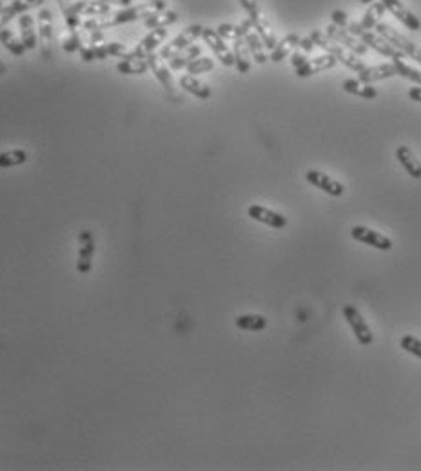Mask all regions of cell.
Wrapping results in <instances>:
<instances>
[{"label":"cell","instance_id":"8992f818","mask_svg":"<svg viewBox=\"0 0 421 471\" xmlns=\"http://www.w3.org/2000/svg\"><path fill=\"white\" fill-rule=\"evenodd\" d=\"M351 236H353V239L360 241V243L369 245V247L376 248V250H382V252H389L394 247L392 239L389 236L365 227V225H356V227L351 228Z\"/></svg>","mask_w":421,"mask_h":471},{"label":"cell","instance_id":"9c48e42d","mask_svg":"<svg viewBox=\"0 0 421 471\" xmlns=\"http://www.w3.org/2000/svg\"><path fill=\"white\" fill-rule=\"evenodd\" d=\"M39 39H40V53L44 59H51V48H53L55 30H53V15L51 11L42 8L39 11Z\"/></svg>","mask_w":421,"mask_h":471},{"label":"cell","instance_id":"4316f807","mask_svg":"<svg viewBox=\"0 0 421 471\" xmlns=\"http://www.w3.org/2000/svg\"><path fill=\"white\" fill-rule=\"evenodd\" d=\"M342 88L343 91L349 92V94L365 98V100H374V98H378L376 88H373L371 83H362L360 80H354V78H347V80L342 83Z\"/></svg>","mask_w":421,"mask_h":471},{"label":"cell","instance_id":"5bb4252c","mask_svg":"<svg viewBox=\"0 0 421 471\" xmlns=\"http://www.w3.org/2000/svg\"><path fill=\"white\" fill-rule=\"evenodd\" d=\"M80 248H79V261H77V270L79 274H89L93 268V256H95V241L93 234L89 230H82L79 234Z\"/></svg>","mask_w":421,"mask_h":471},{"label":"cell","instance_id":"30bf717a","mask_svg":"<svg viewBox=\"0 0 421 471\" xmlns=\"http://www.w3.org/2000/svg\"><path fill=\"white\" fill-rule=\"evenodd\" d=\"M166 39H167V28H157V30H151V33L146 34V37L140 40V44H138L137 48L126 54V59H146L147 54L155 53V49L162 44Z\"/></svg>","mask_w":421,"mask_h":471},{"label":"cell","instance_id":"52a82bcc","mask_svg":"<svg viewBox=\"0 0 421 471\" xmlns=\"http://www.w3.org/2000/svg\"><path fill=\"white\" fill-rule=\"evenodd\" d=\"M202 39H204V42L209 46L210 51L215 53L216 59L220 60L226 68H233V66H235V54H233V51L227 48L226 40L216 33V30H213V28H204Z\"/></svg>","mask_w":421,"mask_h":471},{"label":"cell","instance_id":"d6986e66","mask_svg":"<svg viewBox=\"0 0 421 471\" xmlns=\"http://www.w3.org/2000/svg\"><path fill=\"white\" fill-rule=\"evenodd\" d=\"M396 160L400 161V166L403 167L407 174L414 178V180H421V161L418 160L414 152L409 149V146H400L396 149Z\"/></svg>","mask_w":421,"mask_h":471},{"label":"cell","instance_id":"277c9868","mask_svg":"<svg viewBox=\"0 0 421 471\" xmlns=\"http://www.w3.org/2000/svg\"><path fill=\"white\" fill-rule=\"evenodd\" d=\"M202 33H204V26L202 24H191L189 28H186V30L182 31L178 37H175V39L169 42V44H166L162 48V51H160V59H173L175 54L180 53V51H184L186 48H189V46H193L196 42V39H200Z\"/></svg>","mask_w":421,"mask_h":471},{"label":"cell","instance_id":"e0dca14e","mask_svg":"<svg viewBox=\"0 0 421 471\" xmlns=\"http://www.w3.org/2000/svg\"><path fill=\"white\" fill-rule=\"evenodd\" d=\"M338 60L334 59L333 54H322V57H314V59L307 60V62L302 66V68L296 69V77L298 78H309L314 77V74L324 73V71H329V69L336 68Z\"/></svg>","mask_w":421,"mask_h":471},{"label":"cell","instance_id":"e575fe53","mask_svg":"<svg viewBox=\"0 0 421 471\" xmlns=\"http://www.w3.org/2000/svg\"><path fill=\"white\" fill-rule=\"evenodd\" d=\"M60 10H62V15H64L66 26H68L69 31H77L79 28H82V17L73 10V6L69 0H59Z\"/></svg>","mask_w":421,"mask_h":471},{"label":"cell","instance_id":"ac0fdd59","mask_svg":"<svg viewBox=\"0 0 421 471\" xmlns=\"http://www.w3.org/2000/svg\"><path fill=\"white\" fill-rule=\"evenodd\" d=\"M396 68L394 63H380V66H373V68H365L358 73V80L362 83H373L380 82V80H387V78L396 77Z\"/></svg>","mask_w":421,"mask_h":471},{"label":"cell","instance_id":"f1b7e54d","mask_svg":"<svg viewBox=\"0 0 421 471\" xmlns=\"http://www.w3.org/2000/svg\"><path fill=\"white\" fill-rule=\"evenodd\" d=\"M175 22H178V13L175 10H164L158 11L155 15L147 17L144 20V28L147 30H157V28H167V26H173Z\"/></svg>","mask_w":421,"mask_h":471},{"label":"cell","instance_id":"7bdbcfd3","mask_svg":"<svg viewBox=\"0 0 421 471\" xmlns=\"http://www.w3.org/2000/svg\"><path fill=\"white\" fill-rule=\"evenodd\" d=\"M305 62H307V54L302 53V51H296V53H293V57H291V66H293L294 69L302 68Z\"/></svg>","mask_w":421,"mask_h":471},{"label":"cell","instance_id":"f546056e","mask_svg":"<svg viewBox=\"0 0 421 471\" xmlns=\"http://www.w3.org/2000/svg\"><path fill=\"white\" fill-rule=\"evenodd\" d=\"M236 326L245 332H262L267 326V319L260 314H244L236 317Z\"/></svg>","mask_w":421,"mask_h":471},{"label":"cell","instance_id":"4dcf8cb0","mask_svg":"<svg viewBox=\"0 0 421 471\" xmlns=\"http://www.w3.org/2000/svg\"><path fill=\"white\" fill-rule=\"evenodd\" d=\"M387 13V8L383 6V2L380 0V2H374V4H371V8H369L367 11H365V15H363L362 19V28H365V30H374L378 24H380V19H382L383 15Z\"/></svg>","mask_w":421,"mask_h":471},{"label":"cell","instance_id":"ab89813d","mask_svg":"<svg viewBox=\"0 0 421 471\" xmlns=\"http://www.w3.org/2000/svg\"><path fill=\"white\" fill-rule=\"evenodd\" d=\"M216 33L224 40H236L242 37V26L235 24H220L216 28Z\"/></svg>","mask_w":421,"mask_h":471},{"label":"cell","instance_id":"7402d4cb","mask_svg":"<svg viewBox=\"0 0 421 471\" xmlns=\"http://www.w3.org/2000/svg\"><path fill=\"white\" fill-rule=\"evenodd\" d=\"M73 10L79 13L80 17H102L111 13V8L106 2H100V0H77V2H71Z\"/></svg>","mask_w":421,"mask_h":471},{"label":"cell","instance_id":"9a60e30c","mask_svg":"<svg viewBox=\"0 0 421 471\" xmlns=\"http://www.w3.org/2000/svg\"><path fill=\"white\" fill-rule=\"evenodd\" d=\"M42 4H44V0H11L10 4L0 11V30H4L6 26L10 24L15 17H20L22 13H28L31 10H37Z\"/></svg>","mask_w":421,"mask_h":471},{"label":"cell","instance_id":"83f0119b","mask_svg":"<svg viewBox=\"0 0 421 471\" xmlns=\"http://www.w3.org/2000/svg\"><path fill=\"white\" fill-rule=\"evenodd\" d=\"M202 57V48L200 46H189L184 51L177 53L173 59H169V68L173 71H180V69H186L189 63L193 62L195 59Z\"/></svg>","mask_w":421,"mask_h":471},{"label":"cell","instance_id":"ba28073f","mask_svg":"<svg viewBox=\"0 0 421 471\" xmlns=\"http://www.w3.org/2000/svg\"><path fill=\"white\" fill-rule=\"evenodd\" d=\"M325 34H327L331 40H334L336 44L343 46V48L349 49V51H353V53L358 54V57H363V54L369 51L367 46L363 44V42H360V40H358L353 33H349L347 30L338 28V26H334V24L327 26Z\"/></svg>","mask_w":421,"mask_h":471},{"label":"cell","instance_id":"836d02e7","mask_svg":"<svg viewBox=\"0 0 421 471\" xmlns=\"http://www.w3.org/2000/svg\"><path fill=\"white\" fill-rule=\"evenodd\" d=\"M28 152L24 149H11V151L0 152V169H10V167L24 166L28 161Z\"/></svg>","mask_w":421,"mask_h":471},{"label":"cell","instance_id":"1f68e13d","mask_svg":"<svg viewBox=\"0 0 421 471\" xmlns=\"http://www.w3.org/2000/svg\"><path fill=\"white\" fill-rule=\"evenodd\" d=\"M149 69V62L146 59H126L117 63V71L122 74H144Z\"/></svg>","mask_w":421,"mask_h":471},{"label":"cell","instance_id":"d590c367","mask_svg":"<svg viewBox=\"0 0 421 471\" xmlns=\"http://www.w3.org/2000/svg\"><path fill=\"white\" fill-rule=\"evenodd\" d=\"M392 63H394V68H396L398 77H403V78H407V80H411V82L421 86V71L411 68V66H407L402 59H394V62Z\"/></svg>","mask_w":421,"mask_h":471},{"label":"cell","instance_id":"7c38bea8","mask_svg":"<svg viewBox=\"0 0 421 471\" xmlns=\"http://www.w3.org/2000/svg\"><path fill=\"white\" fill-rule=\"evenodd\" d=\"M240 26H242V37H244L247 48H249L251 59H255L256 63L267 62L269 57L265 54V46H264V42H262V39L258 37V33L255 31V28H253V24H251V20L249 19L244 20Z\"/></svg>","mask_w":421,"mask_h":471},{"label":"cell","instance_id":"7dc6e473","mask_svg":"<svg viewBox=\"0 0 421 471\" xmlns=\"http://www.w3.org/2000/svg\"><path fill=\"white\" fill-rule=\"evenodd\" d=\"M4 73H6V63L0 62V74H4Z\"/></svg>","mask_w":421,"mask_h":471},{"label":"cell","instance_id":"d6a6232c","mask_svg":"<svg viewBox=\"0 0 421 471\" xmlns=\"http://www.w3.org/2000/svg\"><path fill=\"white\" fill-rule=\"evenodd\" d=\"M0 44L4 46L11 54H15V57H22V54L28 51L26 46L22 44V40L17 39L15 34H13V31L8 30V28L0 30Z\"/></svg>","mask_w":421,"mask_h":471},{"label":"cell","instance_id":"8d00e7d4","mask_svg":"<svg viewBox=\"0 0 421 471\" xmlns=\"http://www.w3.org/2000/svg\"><path fill=\"white\" fill-rule=\"evenodd\" d=\"M186 69L187 73L195 77V74L209 73V71H213V69H215V62H213V59H209V57H198V59L193 60Z\"/></svg>","mask_w":421,"mask_h":471},{"label":"cell","instance_id":"4fadbf2b","mask_svg":"<svg viewBox=\"0 0 421 471\" xmlns=\"http://www.w3.org/2000/svg\"><path fill=\"white\" fill-rule=\"evenodd\" d=\"M247 216H249L251 219L258 221V223H264L271 228L287 227V218H285L284 214L267 209V207H264V205H258V203L251 205L249 209H247Z\"/></svg>","mask_w":421,"mask_h":471},{"label":"cell","instance_id":"cb8c5ba5","mask_svg":"<svg viewBox=\"0 0 421 471\" xmlns=\"http://www.w3.org/2000/svg\"><path fill=\"white\" fill-rule=\"evenodd\" d=\"M180 88L186 92H189V94H193V97L200 98V100H209L210 94H213L209 86L202 83L200 80L193 77V74H184V77L180 78Z\"/></svg>","mask_w":421,"mask_h":471},{"label":"cell","instance_id":"b9f144b4","mask_svg":"<svg viewBox=\"0 0 421 471\" xmlns=\"http://www.w3.org/2000/svg\"><path fill=\"white\" fill-rule=\"evenodd\" d=\"M331 19H333V24L334 26H338V28H347V24H349V15L345 13V11H342V10H334L333 13H331Z\"/></svg>","mask_w":421,"mask_h":471},{"label":"cell","instance_id":"44dd1931","mask_svg":"<svg viewBox=\"0 0 421 471\" xmlns=\"http://www.w3.org/2000/svg\"><path fill=\"white\" fill-rule=\"evenodd\" d=\"M19 28H20V40L22 44L26 46L28 51L35 49L39 46V33L35 30V22L33 17L28 15V13H22L19 17Z\"/></svg>","mask_w":421,"mask_h":471},{"label":"cell","instance_id":"f35d334b","mask_svg":"<svg viewBox=\"0 0 421 471\" xmlns=\"http://www.w3.org/2000/svg\"><path fill=\"white\" fill-rule=\"evenodd\" d=\"M82 48V39H80L79 31H69V34L62 40V49L66 53H77Z\"/></svg>","mask_w":421,"mask_h":471},{"label":"cell","instance_id":"3957f363","mask_svg":"<svg viewBox=\"0 0 421 471\" xmlns=\"http://www.w3.org/2000/svg\"><path fill=\"white\" fill-rule=\"evenodd\" d=\"M374 30H376V33L380 34L382 39L387 40L389 44H392L396 49H400L405 57L416 60L421 66V48H418L412 40H409L407 37H403L402 33H398L396 30H392L389 24H383V22H380Z\"/></svg>","mask_w":421,"mask_h":471},{"label":"cell","instance_id":"ee69618b","mask_svg":"<svg viewBox=\"0 0 421 471\" xmlns=\"http://www.w3.org/2000/svg\"><path fill=\"white\" fill-rule=\"evenodd\" d=\"M304 53H311L316 46L313 44V40H311V37H304V39H300V46H298Z\"/></svg>","mask_w":421,"mask_h":471},{"label":"cell","instance_id":"5b68a950","mask_svg":"<svg viewBox=\"0 0 421 471\" xmlns=\"http://www.w3.org/2000/svg\"><path fill=\"white\" fill-rule=\"evenodd\" d=\"M342 312H343V317H345V321H347V325L351 326L353 334L356 335L358 343H360L362 346L373 345V341H374L373 332H371V328H369V325L365 323V319H363V316L360 314V310H358L356 306L345 305L343 306Z\"/></svg>","mask_w":421,"mask_h":471},{"label":"cell","instance_id":"60d3db41","mask_svg":"<svg viewBox=\"0 0 421 471\" xmlns=\"http://www.w3.org/2000/svg\"><path fill=\"white\" fill-rule=\"evenodd\" d=\"M238 2H240L242 8L247 11L249 19H256V17L262 15V11H260V6H258V0H238Z\"/></svg>","mask_w":421,"mask_h":471},{"label":"cell","instance_id":"c3c4849f","mask_svg":"<svg viewBox=\"0 0 421 471\" xmlns=\"http://www.w3.org/2000/svg\"><path fill=\"white\" fill-rule=\"evenodd\" d=\"M360 2H362V4H373L374 0H360Z\"/></svg>","mask_w":421,"mask_h":471},{"label":"cell","instance_id":"6da1fadb","mask_svg":"<svg viewBox=\"0 0 421 471\" xmlns=\"http://www.w3.org/2000/svg\"><path fill=\"white\" fill-rule=\"evenodd\" d=\"M309 37H311V40H313V44L316 46V48H322L324 51H327L329 54H333L334 59L338 60L340 63H343L345 68L354 71V73H360V71L365 68V63L362 62V59H360L358 54H354L353 51L345 49L343 46L336 44L334 40L329 39L327 34L322 33L320 30H314Z\"/></svg>","mask_w":421,"mask_h":471},{"label":"cell","instance_id":"7a4b0ae2","mask_svg":"<svg viewBox=\"0 0 421 471\" xmlns=\"http://www.w3.org/2000/svg\"><path fill=\"white\" fill-rule=\"evenodd\" d=\"M345 30L349 31V33H353L354 37H356L360 42H363V44L367 46L369 49H374L376 53L380 54H385V57H389V59H403L405 54L400 51V49H396L392 44H389L387 40L382 39L378 33H373V31L365 30V28H362V24L360 22H354V20H351L347 24V28Z\"/></svg>","mask_w":421,"mask_h":471},{"label":"cell","instance_id":"603a6c76","mask_svg":"<svg viewBox=\"0 0 421 471\" xmlns=\"http://www.w3.org/2000/svg\"><path fill=\"white\" fill-rule=\"evenodd\" d=\"M300 46V37L296 33H291L287 34V37H284V39L280 40L278 44L275 46V48L271 49V57L269 60L271 62H282V60H285L287 57H289L291 53H293L294 48H298Z\"/></svg>","mask_w":421,"mask_h":471},{"label":"cell","instance_id":"f6af8a7d","mask_svg":"<svg viewBox=\"0 0 421 471\" xmlns=\"http://www.w3.org/2000/svg\"><path fill=\"white\" fill-rule=\"evenodd\" d=\"M409 98H411L412 102L421 103V86L420 88H412L411 91H409Z\"/></svg>","mask_w":421,"mask_h":471},{"label":"cell","instance_id":"74e56055","mask_svg":"<svg viewBox=\"0 0 421 471\" xmlns=\"http://www.w3.org/2000/svg\"><path fill=\"white\" fill-rule=\"evenodd\" d=\"M400 346H402V350H405L407 354L421 359V339H418L414 335H403L400 339Z\"/></svg>","mask_w":421,"mask_h":471},{"label":"cell","instance_id":"ffe728a7","mask_svg":"<svg viewBox=\"0 0 421 471\" xmlns=\"http://www.w3.org/2000/svg\"><path fill=\"white\" fill-rule=\"evenodd\" d=\"M147 62H149V69L153 71V74H155V78H157L158 82L162 83V88L166 89L169 94H173V74H171V69L166 68L162 63V59L158 57V54L151 53L147 54Z\"/></svg>","mask_w":421,"mask_h":471},{"label":"cell","instance_id":"d4e9b609","mask_svg":"<svg viewBox=\"0 0 421 471\" xmlns=\"http://www.w3.org/2000/svg\"><path fill=\"white\" fill-rule=\"evenodd\" d=\"M235 48H233V54H235V68L238 69V73L247 74L251 71V53L249 48L245 44L244 37L233 40Z\"/></svg>","mask_w":421,"mask_h":471},{"label":"cell","instance_id":"484cf974","mask_svg":"<svg viewBox=\"0 0 421 471\" xmlns=\"http://www.w3.org/2000/svg\"><path fill=\"white\" fill-rule=\"evenodd\" d=\"M249 20H251V24H253V28H255L256 33H258V37L262 39V42H264L265 48L273 49L276 44H278V39H276L275 30L271 28V24L264 19V17L260 15V17H256V19H249Z\"/></svg>","mask_w":421,"mask_h":471},{"label":"cell","instance_id":"2e32d148","mask_svg":"<svg viewBox=\"0 0 421 471\" xmlns=\"http://www.w3.org/2000/svg\"><path fill=\"white\" fill-rule=\"evenodd\" d=\"M382 2H383V6L387 8L389 13L396 17V19L405 26L407 30H411V31L421 30V20L418 19L412 11L407 10L402 0H382Z\"/></svg>","mask_w":421,"mask_h":471},{"label":"cell","instance_id":"8fae6325","mask_svg":"<svg viewBox=\"0 0 421 471\" xmlns=\"http://www.w3.org/2000/svg\"><path fill=\"white\" fill-rule=\"evenodd\" d=\"M305 180L313 185V187L324 190L325 194L334 196V198H340V196L345 192V187H343L338 180H334V178H331V176L322 172V170H307V172H305Z\"/></svg>","mask_w":421,"mask_h":471},{"label":"cell","instance_id":"bcb514c9","mask_svg":"<svg viewBox=\"0 0 421 471\" xmlns=\"http://www.w3.org/2000/svg\"><path fill=\"white\" fill-rule=\"evenodd\" d=\"M100 2H106L109 6H122V8H128L133 0H100Z\"/></svg>","mask_w":421,"mask_h":471},{"label":"cell","instance_id":"681fc988","mask_svg":"<svg viewBox=\"0 0 421 471\" xmlns=\"http://www.w3.org/2000/svg\"><path fill=\"white\" fill-rule=\"evenodd\" d=\"M2 8H4V6H2V0H0V11H2Z\"/></svg>","mask_w":421,"mask_h":471}]
</instances>
